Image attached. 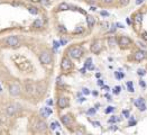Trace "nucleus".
<instances>
[{"instance_id":"obj_1","label":"nucleus","mask_w":147,"mask_h":135,"mask_svg":"<svg viewBox=\"0 0 147 135\" xmlns=\"http://www.w3.org/2000/svg\"><path fill=\"white\" fill-rule=\"evenodd\" d=\"M83 53H84V51H83V49H82L81 46H72L67 51V55L70 57H72V59L78 60L83 55Z\"/></svg>"},{"instance_id":"obj_2","label":"nucleus","mask_w":147,"mask_h":135,"mask_svg":"<svg viewBox=\"0 0 147 135\" xmlns=\"http://www.w3.org/2000/svg\"><path fill=\"white\" fill-rule=\"evenodd\" d=\"M39 61L42 64H51L53 61L52 54L48 52V51H43L40 54H39Z\"/></svg>"},{"instance_id":"obj_3","label":"nucleus","mask_w":147,"mask_h":135,"mask_svg":"<svg viewBox=\"0 0 147 135\" xmlns=\"http://www.w3.org/2000/svg\"><path fill=\"white\" fill-rule=\"evenodd\" d=\"M6 44L8 46H10V47H18V46L20 45V41L19 38L17 36H15V35H13V36H9L6 38Z\"/></svg>"},{"instance_id":"obj_4","label":"nucleus","mask_w":147,"mask_h":135,"mask_svg":"<svg viewBox=\"0 0 147 135\" xmlns=\"http://www.w3.org/2000/svg\"><path fill=\"white\" fill-rule=\"evenodd\" d=\"M24 87H25V91L28 93V95H33L35 93V89H36V85L30 81V80H26L25 83H24Z\"/></svg>"},{"instance_id":"obj_5","label":"nucleus","mask_w":147,"mask_h":135,"mask_svg":"<svg viewBox=\"0 0 147 135\" xmlns=\"http://www.w3.org/2000/svg\"><path fill=\"white\" fill-rule=\"evenodd\" d=\"M91 52L92 53H94V54H98L100 51H101L102 49V42L101 41H99V40H94L93 42H92L91 44Z\"/></svg>"},{"instance_id":"obj_6","label":"nucleus","mask_w":147,"mask_h":135,"mask_svg":"<svg viewBox=\"0 0 147 135\" xmlns=\"http://www.w3.org/2000/svg\"><path fill=\"white\" fill-rule=\"evenodd\" d=\"M61 66H62V70L64 71H69V70L72 69V62H71V60H70L69 56H64L62 60V63H61Z\"/></svg>"},{"instance_id":"obj_7","label":"nucleus","mask_w":147,"mask_h":135,"mask_svg":"<svg viewBox=\"0 0 147 135\" xmlns=\"http://www.w3.org/2000/svg\"><path fill=\"white\" fill-rule=\"evenodd\" d=\"M19 109H20V106L18 105V104H11V105H9L7 107V114L9 116H13V115H15Z\"/></svg>"},{"instance_id":"obj_8","label":"nucleus","mask_w":147,"mask_h":135,"mask_svg":"<svg viewBox=\"0 0 147 135\" xmlns=\"http://www.w3.org/2000/svg\"><path fill=\"white\" fill-rule=\"evenodd\" d=\"M146 57V52L145 51H143V50H138V51H136L134 54V59L137 61V62H140V61H143V60Z\"/></svg>"},{"instance_id":"obj_9","label":"nucleus","mask_w":147,"mask_h":135,"mask_svg":"<svg viewBox=\"0 0 147 135\" xmlns=\"http://www.w3.org/2000/svg\"><path fill=\"white\" fill-rule=\"evenodd\" d=\"M9 92L11 96H18L20 93V87L17 83H13L9 87Z\"/></svg>"},{"instance_id":"obj_10","label":"nucleus","mask_w":147,"mask_h":135,"mask_svg":"<svg viewBox=\"0 0 147 135\" xmlns=\"http://www.w3.org/2000/svg\"><path fill=\"white\" fill-rule=\"evenodd\" d=\"M118 43H119L120 46H122V47H126V46H128L131 43V41H130V38L127 36H121L120 38L118 40Z\"/></svg>"},{"instance_id":"obj_11","label":"nucleus","mask_w":147,"mask_h":135,"mask_svg":"<svg viewBox=\"0 0 147 135\" xmlns=\"http://www.w3.org/2000/svg\"><path fill=\"white\" fill-rule=\"evenodd\" d=\"M57 105H59V107L61 109H64L65 107H67V105H69V100H67V98H65V97H61V98L59 99Z\"/></svg>"},{"instance_id":"obj_12","label":"nucleus","mask_w":147,"mask_h":135,"mask_svg":"<svg viewBox=\"0 0 147 135\" xmlns=\"http://www.w3.org/2000/svg\"><path fill=\"white\" fill-rule=\"evenodd\" d=\"M46 128H47V125L44 121H38L36 123V129L38 132H44V131H46Z\"/></svg>"},{"instance_id":"obj_13","label":"nucleus","mask_w":147,"mask_h":135,"mask_svg":"<svg viewBox=\"0 0 147 135\" xmlns=\"http://www.w3.org/2000/svg\"><path fill=\"white\" fill-rule=\"evenodd\" d=\"M45 86L43 85V83H37L36 85V89H35V92H37L39 96L44 95V92H45Z\"/></svg>"},{"instance_id":"obj_14","label":"nucleus","mask_w":147,"mask_h":135,"mask_svg":"<svg viewBox=\"0 0 147 135\" xmlns=\"http://www.w3.org/2000/svg\"><path fill=\"white\" fill-rule=\"evenodd\" d=\"M61 121H62V123L66 126H69L72 124V118H71L69 115H63L62 117H61Z\"/></svg>"},{"instance_id":"obj_15","label":"nucleus","mask_w":147,"mask_h":135,"mask_svg":"<svg viewBox=\"0 0 147 135\" xmlns=\"http://www.w3.org/2000/svg\"><path fill=\"white\" fill-rule=\"evenodd\" d=\"M39 114L43 116V117H48L51 114H52V110L48 108V107H43L42 109H40V112H39Z\"/></svg>"},{"instance_id":"obj_16","label":"nucleus","mask_w":147,"mask_h":135,"mask_svg":"<svg viewBox=\"0 0 147 135\" xmlns=\"http://www.w3.org/2000/svg\"><path fill=\"white\" fill-rule=\"evenodd\" d=\"M57 9H59V11H65V10H69L70 9V6L66 2H62V3H60V5H59Z\"/></svg>"},{"instance_id":"obj_17","label":"nucleus","mask_w":147,"mask_h":135,"mask_svg":"<svg viewBox=\"0 0 147 135\" xmlns=\"http://www.w3.org/2000/svg\"><path fill=\"white\" fill-rule=\"evenodd\" d=\"M135 21L138 24H141V21H143V14L141 13L136 14V15H135Z\"/></svg>"},{"instance_id":"obj_18","label":"nucleus","mask_w":147,"mask_h":135,"mask_svg":"<svg viewBox=\"0 0 147 135\" xmlns=\"http://www.w3.org/2000/svg\"><path fill=\"white\" fill-rule=\"evenodd\" d=\"M108 44H109V46H112V47H114V46H116L117 45V40H116V38H114V37H109L108 38Z\"/></svg>"},{"instance_id":"obj_19","label":"nucleus","mask_w":147,"mask_h":135,"mask_svg":"<svg viewBox=\"0 0 147 135\" xmlns=\"http://www.w3.org/2000/svg\"><path fill=\"white\" fill-rule=\"evenodd\" d=\"M43 25H44V21H43L42 19H36L35 21H34V27H36V28H39V27H43Z\"/></svg>"},{"instance_id":"obj_20","label":"nucleus","mask_w":147,"mask_h":135,"mask_svg":"<svg viewBox=\"0 0 147 135\" xmlns=\"http://www.w3.org/2000/svg\"><path fill=\"white\" fill-rule=\"evenodd\" d=\"M87 23H88V26L89 27H92L94 25V18L91 16H88L87 17Z\"/></svg>"},{"instance_id":"obj_21","label":"nucleus","mask_w":147,"mask_h":135,"mask_svg":"<svg viewBox=\"0 0 147 135\" xmlns=\"http://www.w3.org/2000/svg\"><path fill=\"white\" fill-rule=\"evenodd\" d=\"M28 11H29L32 15H37V14H38V9H37L36 7H33V6L28 7Z\"/></svg>"},{"instance_id":"obj_22","label":"nucleus","mask_w":147,"mask_h":135,"mask_svg":"<svg viewBox=\"0 0 147 135\" xmlns=\"http://www.w3.org/2000/svg\"><path fill=\"white\" fill-rule=\"evenodd\" d=\"M145 104V100L143 98H138L137 100H135V105L137 106V107H140L141 105H144Z\"/></svg>"},{"instance_id":"obj_23","label":"nucleus","mask_w":147,"mask_h":135,"mask_svg":"<svg viewBox=\"0 0 147 135\" xmlns=\"http://www.w3.org/2000/svg\"><path fill=\"white\" fill-rule=\"evenodd\" d=\"M83 27L82 26H79V27H76V28H75L74 30H73V33L74 34H81V33H83Z\"/></svg>"},{"instance_id":"obj_24","label":"nucleus","mask_w":147,"mask_h":135,"mask_svg":"<svg viewBox=\"0 0 147 135\" xmlns=\"http://www.w3.org/2000/svg\"><path fill=\"white\" fill-rule=\"evenodd\" d=\"M127 88H128V90L130 92H134L135 90H134V87H133V83L131 82H127Z\"/></svg>"},{"instance_id":"obj_25","label":"nucleus","mask_w":147,"mask_h":135,"mask_svg":"<svg viewBox=\"0 0 147 135\" xmlns=\"http://www.w3.org/2000/svg\"><path fill=\"white\" fill-rule=\"evenodd\" d=\"M57 29H59V32H61V33H66V28L63 26V25H60Z\"/></svg>"},{"instance_id":"obj_26","label":"nucleus","mask_w":147,"mask_h":135,"mask_svg":"<svg viewBox=\"0 0 147 135\" xmlns=\"http://www.w3.org/2000/svg\"><path fill=\"white\" fill-rule=\"evenodd\" d=\"M57 127H60V125H59V123L57 122H54V123L51 124V128L52 129H55V128H57Z\"/></svg>"},{"instance_id":"obj_27","label":"nucleus","mask_w":147,"mask_h":135,"mask_svg":"<svg viewBox=\"0 0 147 135\" xmlns=\"http://www.w3.org/2000/svg\"><path fill=\"white\" fill-rule=\"evenodd\" d=\"M130 0H119V2H120L121 6H127L128 3H129Z\"/></svg>"},{"instance_id":"obj_28","label":"nucleus","mask_w":147,"mask_h":135,"mask_svg":"<svg viewBox=\"0 0 147 135\" xmlns=\"http://www.w3.org/2000/svg\"><path fill=\"white\" fill-rule=\"evenodd\" d=\"M137 73H138V74H139V76H144V74H145V73H146V72H145V70H143V69H139V70H138V71H137Z\"/></svg>"},{"instance_id":"obj_29","label":"nucleus","mask_w":147,"mask_h":135,"mask_svg":"<svg viewBox=\"0 0 147 135\" xmlns=\"http://www.w3.org/2000/svg\"><path fill=\"white\" fill-rule=\"evenodd\" d=\"M39 1H40V3L44 5V6H46V5H48L49 3V0H39Z\"/></svg>"},{"instance_id":"obj_30","label":"nucleus","mask_w":147,"mask_h":135,"mask_svg":"<svg viewBox=\"0 0 147 135\" xmlns=\"http://www.w3.org/2000/svg\"><path fill=\"white\" fill-rule=\"evenodd\" d=\"M138 109H139V110H140V112H144V110H146V105H141L140 107H138Z\"/></svg>"},{"instance_id":"obj_31","label":"nucleus","mask_w":147,"mask_h":135,"mask_svg":"<svg viewBox=\"0 0 147 135\" xmlns=\"http://www.w3.org/2000/svg\"><path fill=\"white\" fill-rule=\"evenodd\" d=\"M53 44H54V49H59V47H60V44H61V43H60V42H56V41H54V43H53Z\"/></svg>"},{"instance_id":"obj_32","label":"nucleus","mask_w":147,"mask_h":135,"mask_svg":"<svg viewBox=\"0 0 147 135\" xmlns=\"http://www.w3.org/2000/svg\"><path fill=\"white\" fill-rule=\"evenodd\" d=\"M82 92H83L84 95H89V93H90V91H89L88 88H83V89H82Z\"/></svg>"},{"instance_id":"obj_33","label":"nucleus","mask_w":147,"mask_h":135,"mask_svg":"<svg viewBox=\"0 0 147 135\" xmlns=\"http://www.w3.org/2000/svg\"><path fill=\"white\" fill-rule=\"evenodd\" d=\"M141 37H143V40L147 41V33L146 32H143V33H141Z\"/></svg>"},{"instance_id":"obj_34","label":"nucleus","mask_w":147,"mask_h":135,"mask_svg":"<svg viewBox=\"0 0 147 135\" xmlns=\"http://www.w3.org/2000/svg\"><path fill=\"white\" fill-rule=\"evenodd\" d=\"M114 107H111V106H110V107H108V108H107V109H106V113H111V112H114Z\"/></svg>"},{"instance_id":"obj_35","label":"nucleus","mask_w":147,"mask_h":135,"mask_svg":"<svg viewBox=\"0 0 147 135\" xmlns=\"http://www.w3.org/2000/svg\"><path fill=\"white\" fill-rule=\"evenodd\" d=\"M120 90H121L120 87H116V88H114V93H119V92H120Z\"/></svg>"},{"instance_id":"obj_36","label":"nucleus","mask_w":147,"mask_h":135,"mask_svg":"<svg viewBox=\"0 0 147 135\" xmlns=\"http://www.w3.org/2000/svg\"><path fill=\"white\" fill-rule=\"evenodd\" d=\"M60 43L62 44V45H65V44L67 43V40H64V38H62V40H61V42H60Z\"/></svg>"},{"instance_id":"obj_37","label":"nucleus","mask_w":147,"mask_h":135,"mask_svg":"<svg viewBox=\"0 0 147 135\" xmlns=\"http://www.w3.org/2000/svg\"><path fill=\"white\" fill-rule=\"evenodd\" d=\"M101 15L105 17H108L109 16V13H107V11H101Z\"/></svg>"},{"instance_id":"obj_38","label":"nucleus","mask_w":147,"mask_h":135,"mask_svg":"<svg viewBox=\"0 0 147 135\" xmlns=\"http://www.w3.org/2000/svg\"><path fill=\"white\" fill-rule=\"evenodd\" d=\"M136 124V121H134V119H131L130 122H129V126H133V125H135Z\"/></svg>"},{"instance_id":"obj_39","label":"nucleus","mask_w":147,"mask_h":135,"mask_svg":"<svg viewBox=\"0 0 147 135\" xmlns=\"http://www.w3.org/2000/svg\"><path fill=\"white\" fill-rule=\"evenodd\" d=\"M122 113H124V115L126 116L127 118H128V117H129V112H127V110H124V112H122Z\"/></svg>"},{"instance_id":"obj_40","label":"nucleus","mask_w":147,"mask_h":135,"mask_svg":"<svg viewBox=\"0 0 147 135\" xmlns=\"http://www.w3.org/2000/svg\"><path fill=\"white\" fill-rule=\"evenodd\" d=\"M144 2V0H136V5H140Z\"/></svg>"},{"instance_id":"obj_41","label":"nucleus","mask_w":147,"mask_h":135,"mask_svg":"<svg viewBox=\"0 0 147 135\" xmlns=\"http://www.w3.org/2000/svg\"><path fill=\"white\" fill-rule=\"evenodd\" d=\"M102 1H103L105 3H111L112 1H114V0H102Z\"/></svg>"},{"instance_id":"obj_42","label":"nucleus","mask_w":147,"mask_h":135,"mask_svg":"<svg viewBox=\"0 0 147 135\" xmlns=\"http://www.w3.org/2000/svg\"><path fill=\"white\" fill-rule=\"evenodd\" d=\"M98 85L99 86H103V81H102V80H98Z\"/></svg>"},{"instance_id":"obj_43","label":"nucleus","mask_w":147,"mask_h":135,"mask_svg":"<svg viewBox=\"0 0 147 135\" xmlns=\"http://www.w3.org/2000/svg\"><path fill=\"white\" fill-rule=\"evenodd\" d=\"M88 113H89V114H94V113H95V109H90Z\"/></svg>"},{"instance_id":"obj_44","label":"nucleus","mask_w":147,"mask_h":135,"mask_svg":"<svg viewBox=\"0 0 147 135\" xmlns=\"http://www.w3.org/2000/svg\"><path fill=\"white\" fill-rule=\"evenodd\" d=\"M139 85H140L141 87H145V86H146V85H145V82L143 81V80H140V82H139Z\"/></svg>"},{"instance_id":"obj_45","label":"nucleus","mask_w":147,"mask_h":135,"mask_svg":"<svg viewBox=\"0 0 147 135\" xmlns=\"http://www.w3.org/2000/svg\"><path fill=\"white\" fill-rule=\"evenodd\" d=\"M79 101H80V102H82V101H85V98H84V97H81V98H80V100H79Z\"/></svg>"},{"instance_id":"obj_46","label":"nucleus","mask_w":147,"mask_h":135,"mask_svg":"<svg viewBox=\"0 0 147 135\" xmlns=\"http://www.w3.org/2000/svg\"><path fill=\"white\" fill-rule=\"evenodd\" d=\"M114 30H116V26H112V28H111V33H114Z\"/></svg>"},{"instance_id":"obj_47","label":"nucleus","mask_w":147,"mask_h":135,"mask_svg":"<svg viewBox=\"0 0 147 135\" xmlns=\"http://www.w3.org/2000/svg\"><path fill=\"white\" fill-rule=\"evenodd\" d=\"M126 21H127V24H131V20L129 19V18H127V19H126Z\"/></svg>"},{"instance_id":"obj_48","label":"nucleus","mask_w":147,"mask_h":135,"mask_svg":"<svg viewBox=\"0 0 147 135\" xmlns=\"http://www.w3.org/2000/svg\"><path fill=\"white\" fill-rule=\"evenodd\" d=\"M81 73H85V68H83V69H81V71H80Z\"/></svg>"},{"instance_id":"obj_49","label":"nucleus","mask_w":147,"mask_h":135,"mask_svg":"<svg viewBox=\"0 0 147 135\" xmlns=\"http://www.w3.org/2000/svg\"><path fill=\"white\" fill-rule=\"evenodd\" d=\"M88 1H91V2H97L98 0H88Z\"/></svg>"},{"instance_id":"obj_50","label":"nucleus","mask_w":147,"mask_h":135,"mask_svg":"<svg viewBox=\"0 0 147 135\" xmlns=\"http://www.w3.org/2000/svg\"><path fill=\"white\" fill-rule=\"evenodd\" d=\"M2 91V88H1V86H0V92Z\"/></svg>"}]
</instances>
